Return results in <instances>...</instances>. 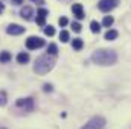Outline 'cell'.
I'll list each match as a JSON object with an SVG mask.
<instances>
[{
    "label": "cell",
    "mask_w": 131,
    "mask_h": 129,
    "mask_svg": "<svg viewBox=\"0 0 131 129\" xmlns=\"http://www.w3.org/2000/svg\"><path fill=\"white\" fill-rule=\"evenodd\" d=\"M92 59H93L95 64L111 65L117 61V55H116V52H113V50H105V49H102V50H96V52L92 55Z\"/></svg>",
    "instance_id": "obj_1"
},
{
    "label": "cell",
    "mask_w": 131,
    "mask_h": 129,
    "mask_svg": "<svg viewBox=\"0 0 131 129\" xmlns=\"http://www.w3.org/2000/svg\"><path fill=\"white\" fill-rule=\"evenodd\" d=\"M53 64H55V56L46 53V55L37 58L35 65H34V71L38 74H46V73H49V70H52Z\"/></svg>",
    "instance_id": "obj_2"
},
{
    "label": "cell",
    "mask_w": 131,
    "mask_h": 129,
    "mask_svg": "<svg viewBox=\"0 0 131 129\" xmlns=\"http://www.w3.org/2000/svg\"><path fill=\"white\" fill-rule=\"evenodd\" d=\"M44 46V40L40 38V36H29L26 40V47L29 50H35V49H40Z\"/></svg>",
    "instance_id": "obj_3"
},
{
    "label": "cell",
    "mask_w": 131,
    "mask_h": 129,
    "mask_svg": "<svg viewBox=\"0 0 131 129\" xmlns=\"http://www.w3.org/2000/svg\"><path fill=\"white\" fill-rule=\"evenodd\" d=\"M105 126V119L104 117H93L90 122H87V125L82 129H102Z\"/></svg>",
    "instance_id": "obj_4"
},
{
    "label": "cell",
    "mask_w": 131,
    "mask_h": 129,
    "mask_svg": "<svg viewBox=\"0 0 131 129\" xmlns=\"http://www.w3.org/2000/svg\"><path fill=\"white\" fill-rule=\"evenodd\" d=\"M17 108L23 109V111H32L34 109V99L32 97H28V99H18L17 103H15Z\"/></svg>",
    "instance_id": "obj_5"
},
{
    "label": "cell",
    "mask_w": 131,
    "mask_h": 129,
    "mask_svg": "<svg viewBox=\"0 0 131 129\" xmlns=\"http://www.w3.org/2000/svg\"><path fill=\"white\" fill-rule=\"evenodd\" d=\"M119 5V0H101L99 2V9L102 12H110Z\"/></svg>",
    "instance_id": "obj_6"
},
{
    "label": "cell",
    "mask_w": 131,
    "mask_h": 129,
    "mask_svg": "<svg viewBox=\"0 0 131 129\" xmlns=\"http://www.w3.org/2000/svg\"><path fill=\"white\" fill-rule=\"evenodd\" d=\"M6 32L9 33V35H21V33L25 32V28L20 26V24H9L6 28Z\"/></svg>",
    "instance_id": "obj_7"
},
{
    "label": "cell",
    "mask_w": 131,
    "mask_h": 129,
    "mask_svg": "<svg viewBox=\"0 0 131 129\" xmlns=\"http://www.w3.org/2000/svg\"><path fill=\"white\" fill-rule=\"evenodd\" d=\"M72 11H73V15L78 18V20H82L85 15H84V9H82V5H79V3H75L73 5V8H72Z\"/></svg>",
    "instance_id": "obj_8"
},
{
    "label": "cell",
    "mask_w": 131,
    "mask_h": 129,
    "mask_svg": "<svg viewBox=\"0 0 131 129\" xmlns=\"http://www.w3.org/2000/svg\"><path fill=\"white\" fill-rule=\"evenodd\" d=\"M21 17L25 18V20H31L32 18V15H34V11H32V8H29V6H25L23 9H21Z\"/></svg>",
    "instance_id": "obj_9"
},
{
    "label": "cell",
    "mask_w": 131,
    "mask_h": 129,
    "mask_svg": "<svg viewBox=\"0 0 131 129\" xmlns=\"http://www.w3.org/2000/svg\"><path fill=\"white\" fill-rule=\"evenodd\" d=\"M28 61H29V55L26 52H21V53L17 55V62L18 64H26Z\"/></svg>",
    "instance_id": "obj_10"
},
{
    "label": "cell",
    "mask_w": 131,
    "mask_h": 129,
    "mask_svg": "<svg viewBox=\"0 0 131 129\" xmlns=\"http://www.w3.org/2000/svg\"><path fill=\"white\" fill-rule=\"evenodd\" d=\"M82 46H84V41H82L81 38H76V40H73V43H72V47H73L75 50H81Z\"/></svg>",
    "instance_id": "obj_11"
},
{
    "label": "cell",
    "mask_w": 131,
    "mask_h": 129,
    "mask_svg": "<svg viewBox=\"0 0 131 129\" xmlns=\"http://www.w3.org/2000/svg\"><path fill=\"white\" fill-rule=\"evenodd\" d=\"M11 61V53L9 52H2L0 53V62L2 64H6V62H9Z\"/></svg>",
    "instance_id": "obj_12"
},
{
    "label": "cell",
    "mask_w": 131,
    "mask_h": 129,
    "mask_svg": "<svg viewBox=\"0 0 131 129\" xmlns=\"http://www.w3.org/2000/svg\"><path fill=\"white\" fill-rule=\"evenodd\" d=\"M47 53L52 55V56H57V53H58V47H57V44H49V47H47Z\"/></svg>",
    "instance_id": "obj_13"
},
{
    "label": "cell",
    "mask_w": 131,
    "mask_h": 129,
    "mask_svg": "<svg viewBox=\"0 0 131 129\" xmlns=\"http://www.w3.org/2000/svg\"><path fill=\"white\" fill-rule=\"evenodd\" d=\"M116 38H117V32L116 31H107L105 32V40L111 41V40H116Z\"/></svg>",
    "instance_id": "obj_14"
},
{
    "label": "cell",
    "mask_w": 131,
    "mask_h": 129,
    "mask_svg": "<svg viewBox=\"0 0 131 129\" xmlns=\"http://www.w3.org/2000/svg\"><path fill=\"white\" fill-rule=\"evenodd\" d=\"M90 29H92L93 33H99L101 32V24H99L98 21H92L90 23Z\"/></svg>",
    "instance_id": "obj_15"
},
{
    "label": "cell",
    "mask_w": 131,
    "mask_h": 129,
    "mask_svg": "<svg viewBox=\"0 0 131 129\" xmlns=\"http://www.w3.org/2000/svg\"><path fill=\"white\" fill-rule=\"evenodd\" d=\"M113 23H114V20H113V17H110V15H107V17L102 20V24H104L105 28H110Z\"/></svg>",
    "instance_id": "obj_16"
},
{
    "label": "cell",
    "mask_w": 131,
    "mask_h": 129,
    "mask_svg": "<svg viewBox=\"0 0 131 129\" xmlns=\"http://www.w3.org/2000/svg\"><path fill=\"white\" fill-rule=\"evenodd\" d=\"M69 38H70L69 32H67V31H61V33H60V40H61L63 43H67V41H69Z\"/></svg>",
    "instance_id": "obj_17"
},
{
    "label": "cell",
    "mask_w": 131,
    "mask_h": 129,
    "mask_svg": "<svg viewBox=\"0 0 131 129\" xmlns=\"http://www.w3.org/2000/svg\"><path fill=\"white\" fill-rule=\"evenodd\" d=\"M44 33H46L47 36H53V35H55V28H52V26H46V28H44Z\"/></svg>",
    "instance_id": "obj_18"
},
{
    "label": "cell",
    "mask_w": 131,
    "mask_h": 129,
    "mask_svg": "<svg viewBox=\"0 0 131 129\" xmlns=\"http://www.w3.org/2000/svg\"><path fill=\"white\" fill-rule=\"evenodd\" d=\"M5 103H6V93L0 91V106H3Z\"/></svg>",
    "instance_id": "obj_19"
},
{
    "label": "cell",
    "mask_w": 131,
    "mask_h": 129,
    "mask_svg": "<svg viewBox=\"0 0 131 129\" xmlns=\"http://www.w3.org/2000/svg\"><path fill=\"white\" fill-rule=\"evenodd\" d=\"M49 12H47V9H44V8H40L38 11H37V15H40V17H46Z\"/></svg>",
    "instance_id": "obj_20"
},
{
    "label": "cell",
    "mask_w": 131,
    "mask_h": 129,
    "mask_svg": "<svg viewBox=\"0 0 131 129\" xmlns=\"http://www.w3.org/2000/svg\"><path fill=\"white\" fill-rule=\"evenodd\" d=\"M72 28H73V31H75V32H81V24H79V23H76V21H75V23H72Z\"/></svg>",
    "instance_id": "obj_21"
},
{
    "label": "cell",
    "mask_w": 131,
    "mask_h": 129,
    "mask_svg": "<svg viewBox=\"0 0 131 129\" xmlns=\"http://www.w3.org/2000/svg\"><path fill=\"white\" fill-rule=\"evenodd\" d=\"M44 18H46V17H40V15H38V17H37V24L44 26Z\"/></svg>",
    "instance_id": "obj_22"
},
{
    "label": "cell",
    "mask_w": 131,
    "mask_h": 129,
    "mask_svg": "<svg viewBox=\"0 0 131 129\" xmlns=\"http://www.w3.org/2000/svg\"><path fill=\"white\" fill-rule=\"evenodd\" d=\"M58 23H60V26H66L69 21H67V18H66V17H61V18L58 20Z\"/></svg>",
    "instance_id": "obj_23"
},
{
    "label": "cell",
    "mask_w": 131,
    "mask_h": 129,
    "mask_svg": "<svg viewBox=\"0 0 131 129\" xmlns=\"http://www.w3.org/2000/svg\"><path fill=\"white\" fill-rule=\"evenodd\" d=\"M44 91H52V85L50 84H46L44 85Z\"/></svg>",
    "instance_id": "obj_24"
},
{
    "label": "cell",
    "mask_w": 131,
    "mask_h": 129,
    "mask_svg": "<svg viewBox=\"0 0 131 129\" xmlns=\"http://www.w3.org/2000/svg\"><path fill=\"white\" fill-rule=\"evenodd\" d=\"M12 3H14V5H21L23 0H12Z\"/></svg>",
    "instance_id": "obj_25"
},
{
    "label": "cell",
    "mask_w": 131,
    "mask_h": 129,
    "mask_svg": "<svg viewBox=\"0 0 131 129\" xmlns=\"http://www.w3.org/2000/svg\"><path fill=\"white\" fill-rule=\"evenodd\" d=\"M3 11H5V5H3V3H0V14H2Z\"/></svg>",
    "instance_id": "obj_26"
},
{
    "label": "cell",
    "mask_w": 131,
    "mask_h": 129,
    "mask_svg": "<svg viewBox=\"0 0 131 129\" xmlns=\"http://www.w3.org/2000/svg\"><path fill=\"white\" fill-rule=\"evenodd\" d=\"M34 2H37V0H34Z\"/></svg>",
    "instance_id": "obj_27"
}]
</instances>
